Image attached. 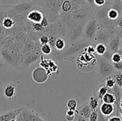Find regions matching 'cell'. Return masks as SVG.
Returning a JSON list of instances; mask_svg holds the SVG:
<instances>
[{
  "label": "cell",
  "mask_w": 122,
  "mask_h": 121,
  "mask_svg": "<svg viewBox=\"0 0 122 121\" xmlns=\"http://www.w3.org/2000/svg\"><path fill=\"white\" fill-rule=\"evenodd\" d=\"M97 63L98 65L99 74L102 78H106L109 76H111L115 71L113 63L103 56H99V57L97 58Z\"/></svg>",
  "instance_id": "1"
},
{
  "label": "cell",
  "mask_w": 122,
  "mask_h": 121,
  "mask_svg": "<svg viewBox=\"0 0 122 121\" xmlns=\"http://www.w3.org/2000/svg\"><path fill=\"white\" fill-rule=\"evenodd\" d=\"M98 22L95 16L92 17L83 28V35L86 40L92 41L94 39L98 31Z\"/></svg>",
  "instance_id": "2"
},
{
  "label": "cell",
  "mask_w": 122,
  "mask_h": 121,
  "mask_svg": "<svg viewBox=\"0 0 122 121\" xmlns=\"http://www.w3.org/2000/svg\"><path fill=\"white\" fill-rule=\"evenodd\" d=\"M121 45V37L119 34H117L115 36L109 39L108 43V48L113 53L117 52L119 50V47Z\"/></svg>",
  "instance_id": "3"
},
{
  "label": "cell",
  "mask_w": 122,
  "mask_h": 121,
  "mask_svg": "<svg viewBox=\"0 0 122 121\" xmlns=\"http://www.w3.org/2000/svg\"><path fill=\"white\" fill-rule=\"evenodd\" d=\"M3 93L4 97L8 100H12L16 96V86L13 83H9L4 88Z\"/></svg>",
  "instance_id": "4"
},
{
  "label": "cell",
  "mask_w": 122,
  "mask_h": 121,
  "mask_svg": "<svg viewBox=\"0 0 122 121\" xmlns=\"http://www.w3.org/2000/svg\"><path fill=\"white\" fill-rule=\"evenodd\" d=\"M27 18L31 22L37 24L42 21V20L44 19V15L38 10H33L28 14Z\"/></svg>",
  "instance_id": "5"
},
{
  "label": "cell",
  "mask_w": 122,
  "mask_h": 121,
  "mask_svg": "<svg viewBox=\"0 0 122 121\" xmlns=\"http://www.w3.org/2000/svg\"><path fill=\"white\" fill-rule=\"evenodd\" d=\"M22 110V108L14 109L12 111L5 112L0 115V121H9L13 118H16L18 113Z\"/></svg>",
  "instance_id": "6"
},
{
  "label": "cell",
  "mask_w": 122,
  "mask_h": 121,
  "mask_svg": "<svg viewBox=\"0 0 122 121\" xmlns=\"http://www.w3.org/2000/svg\"><path fill=\"white\" fill-rule=\"evenodd\" d=\"M114 104L103 103L99 108V112L105 117H108L111 116L114 113Z\"/></svg>",
  "instance_id": "7"
},
{
  "label": "cell",
  "mask_w": 122,
  "mask_h": 121,
  "mask_svg": "<svg viewBox=\"0 0 122 121\" xmlns=\"http://www.w3.org/2000/svg\"><path fill=\"white\" fill-rule=\"evenodd\" d=\"M91 112H92V109L90 108L88 103L82 106L78 111H76V113L78 115V116H81V117L88 118V119L89 118Z\"/></svg>",
  "instance_id": "8"
},
{
  "label": "cell",
  "mask_w": 122,
  "mask_h": 121,
  "mask_svg": "<svg viewBox=\"0 0 122 121\" xmlns=\"http://www.w3.org/2000/svg\"><path fill=\"white\" fill-rule=\"evenodd\" d=\"M103 103H109V104H114L117 102V97L114 93H111L107 92L102 98Z\"/></svg>",
  "instance_id": "9"
},
{
  "label": "cell",
  "mask_w": 122,
  "mask_h": 121,
  "mask_svg": "<svg viewBox=\"0 0 122 121\" xmlns=\"http://www.w3.org/2000/svg\"><path fill=\"white\" fill-rule=\"evenodd\" d=\"M95 53L99 56H104L107 51L108 46L103 43H98L95 46Z\"/></svg>",
  "instance_id": "10"
},
{
  "label": "cell",
  "mask_w": 122,
  "mask_h": 121,
  "mask_svg": "<svg viewBox=\"0 0 122 121\" xmlns=\"http://www.w3.org/2000/svg\"><path fill=\"white\" fill-rule=\"evenodd\" d=\"M89 103V106L90 108L92 109V111L97 110L99 108V106L98 97L96 96H90L89 98V103Z\"/></svg>",
  "instance_id": "11"
},
{
  "label": "cell",
  "mask_w": 122,
  "mask_h": 121,
  "mask_svg": "<svg viewBox=\"0 0 122 121\" xmlns=\"http://www.w3.org/2000/svg\"><path fill=\"white\" fill-rule=\"evenodd\" d=\"M112 76L116 81V86L122 89V71H115Z\"/></svg>",
  "instance_id": "12"
},
{
  "label": "cell",
  "mask_w": 122,
  "mask_h": 121,
  "mask_svg": "<svg viewBox=\"0 0 122 121\" xmlns=\"http://www.w3.org/2000/svg\"><path fill=\"white\" fill-rule=\"evenodd\" d=\"M104 85L109 89H112L116 86V81H115L114 77L111 76H109V77L106 78L105 82H104Z\"/></svg>",
  "instance_id": "13"
},
{
  "label": "cell",
  "mask_w": 122,
  "mask_h": 121,
  "mask_svg": "<svg viewBox=\"0 0 122 121\" xmlns=\"http://www.w3.org/2000/svg\"><path fill=\"white\" fill-rule=\"evenodd\" d=\"M66 107L69 110H73V111H76L77 107H78V103L77 101L74 99V98H71L69 99L67 103H66Z\"/></svg>",
  "instance_id": "14"
},
{
  "label": "cell",
  "mask_w": 122,
  "mask_h": 121,
  "mask_svg": "<svg viewBox=\"0 0 122 121\" xmlns=\"http://www.w3.org/2000/svg\"><path fill=\"white\" fill-rule=\"evenodd\" d=\"M108 91H109V88L105 85H102V86H101L99 88L98 91H97V96L98 97L99 99H101L102 100V97L108 92Z\"/></svg>",
  "instance_id": "15"
},
{
  "label": "cell",
  "mask_w": 122,
  "mask_h": 121,
  "mask_svg": "<svg viewBox=\"0 0 122 121\" xmlns=\"http://www.w3.org/2000/svg\"><path fill=\"white\" fill-rule=\"evenodd\" d=\"M111 61L113 63H117L122 61V55L119 52L113 53L111 56Z\"/></svg>",
  "instance_id": "16"
},
{
  "label": "cell",
  "mask_w": 122,
  "mask_h": 121,
  "mask_svg": "<svg viewBox=\"0 0 122 121\" xmlns=\"http://www.w3.org/2000/svg\"><path fill=\"white\" fill-rule=\"evenodd\" d=\"M65 41L61 39H58L56 41V43H55V46L56 48V49L58 50H62L64 47H65Z\"/></svg>",
  "instance_id": "17"
},
{
  "label": "cell",
  "mask_w": 122,
  "mask_h": 121,
  "mask_svg": "<svg viewBox=\"0 0 122 121\" xmlns=\"http://www.w3.org/2000/svg\"><path fill=\"white\" fill-rule=\"evenodd\" d=\"M31 121H46L42 118H41L40 116L36 112L34 111H31Z\"/></svg>",
  "instance_id": "18"
},
{
  "label": "cell",
  "mask_w": 122,
  "mask_h": 121,
  "mask_svg": "<svg viewBox=\"0 0 122 121\" xmlns=\"http://www.w3.org/2000/svg\"><path fill=\"white\" fill-rule=\"evenodd\" d=\"M99 118V112L97 110L92 111L91 114L89 118V121H98Z\"/></svg>",
  "instance_id": "19"
},
{
  "label": "cell",
  "mask_w": 122,
  "mask_h": 121,
  "mask_svg": "<svg viewBox=\"0 0 122 121\" xmlns=\"http://www.w3.org/2000/svg\"><path fill=\"white\" fill-rule=\"evenodd\" d=\"M41 51L46 54H49L51 52V48L49 45H48L47 44H43L42 46L41 47Z\"/></svg>",
  "instance_id": "20"
},
{
  "label": "cell",
  "mask_w": 122,
  "mask_h": 121,
  "mask_svg": "<svg viewBox=\"0 0 122 121\" xmlns=\"http://www.w3.org/2000/svg\"><path fill=\"white\" fill-rule=\"evenodd\" d=\"M106 3H107V1L106 0H94V6H99V7L104 6Z\"/></svg>",
  "instance_id": "21"
},
{
  "label": "cell",
  "mask_w": 122,
  "mask_h": 121,
  "mask_svg": "<svg viewBox=\"0 0 122 121\" xmlns=\"http://www.w3.org/2000/svg\"><path fill=\"white\" fill-rule=\"evenodd\" d=\"M115 71H122V61L117 63H113Z\"/></svg>",
  "instance_id": "22"
},
{
  "label": "cell",
  "mask_w": 122,
  "mask_h": 121,
  "mask_svg": "<svg viewBox=\"0 0 122 121\" xmlns=\"http://www.w3.org/2000/svg\"><path fill=\"white\" fill-rule=\"evenodd\" d=\"M21 111L18 113V115L16 117V121H24V115H23V113H22Z\"/></svg>",
  "instance_id": "23"
},
{
  "label": "cell",
  "mask_w": 122,
  "mask_h": 121,
  "mask_svg": "<svg viewBox=\"0 0 122 121\" xmlns=\"http://www.w3.org/2000/svg\"><path fill=\"white\" fill-rule=\"evenodd\" d=\"M40 41H41V44L42 45H43V44H47V42H48V41H49V37H48L47 36L44 35V36H41Z\"/></svg>",
  "instance_id": "24"
},
{
  "label": "cell",
  "mask_w": 122,
  "mask_h": 121,
  "mask_svg": "<svg viewBox=\"0 0 122 121\" xmlns=\"http://www.w3.org/2000/svg\"><path fill=\"white\" fill-rule=\"evenodd\" d=\"M76 115H68L66 114L65 116V120L66 121H74L75 120Z\"/></svg>",
  "instance_id": "25"
},
{
  "label": "cell",
  "mask_w": 122,
  "mask_h": 121,
  "mask_svg": "<svg viewBox=\"0 0 122 121\" xmlns=\"http://www.w3.org/2000/svg\"><path fill=\"white\" fill-rule=\"evenodd\" d=\"M107 121H122V119L119 116H113L109 118Z\"/></svg>",
  "instance_id": "26"
},
{
  "label": "cell",
  "mask_w": 122,
  "mask_h": 121,
  "mask_svg": "<svg viewBox=\"0 0 122 121\" xmlns=\"http://www.w3.org/2000/svg\"><path fill=\"white\" fill-rule=\"evenodd\" d=\"M98 121H107L105 118V116H104L101 113H99V118Z\"/></svg>",
  "instance_id": "27"
},
{
  "label": "cell",
  "mask_w": 122,
  "mask_h": 121,
  "mask_svg": "<svg viewBox=\"0 0 122 121\" xmlns=\"http://www.w3.org/2000/svg\"><path fill=\"white\" fill-rule=\"evenodd\" d=\"M77 121H89V119L88 118H83V117H81V116H78Z\"/></svg>",
  "instance_id": "28"
},
{
  "label": "cell",
  "mask_w": 122,
  "mask_h": 121,
  "mask_svg": "<svg viewBox=\"0 0 122 121\" xmlns=\"http://www.w3.org/2000/svg\"><path fill=\"white\" fill-rule=\"evenodd\" d=\"M3 65V60H2V57L1 56V53H0V67H1Z\"/></svg>",
  "instance_id": "29"
},
{
  "label": "cell",
  "mask_w": 122,
  "mask_h": 121,
  "mask_svg": "<svg viewBox=\"0 0 122 121\" xmlns=\"http://www.w3.org/2000/svg\"><path fill=\"white\" fill-rule=\"evenodd\" d=\"M119 106H120V108L122 109V97L121 98V99H120V102H119Z\"/></svg>",
  "instance_id": "30"
},
{
  "label": "cell",
  "mask_w": 122,
  "mask_h": 121,
  "mask_svg": "<svg viewBox=\"0 0 122 121\" xmlns=\"http://www.w3.org/2000/svg\"></svg>",
  "instance_id": "31"
},
{
  "label": "cell",
  "mask_w": 122,
  "mask_h": 121,
  "mask_svg": "<svg viewBox=\"0 0 122 121\" xmlns=\"http://www.w3.org/2000/svg\"><path fill=\"white\" fill-rule=\"evenodd\" d=\"M121 1H122V0H121Z\"/></svg>",
  "instance_id": "32"
}]
</instances>
